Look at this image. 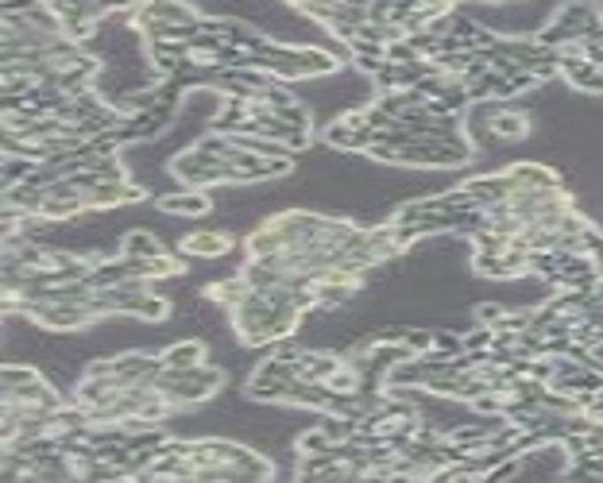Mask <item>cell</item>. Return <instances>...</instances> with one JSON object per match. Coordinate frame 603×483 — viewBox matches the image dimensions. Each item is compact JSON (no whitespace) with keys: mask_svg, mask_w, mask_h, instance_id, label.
<instances>
[{"mask_svg":"<svg viewBox=\"0 0 603 483\" xmlns=\"http://www.w3.org/2000/svg\"><path fill=\"white\" fill-rule=\"evenodd\" d=\"M0 406H12L19 414H55L62 406V394L27 363H4L0 368Z\"/></svg>","mask_w":603,"mask_h":483,"instance_id":"6da1fadb","label":"cell"},{"mask_svg":"<svg viewBox=\"0 0 603 483\" xmlns=\"http://www.w3.org/2000/svg\"><path fill=\"white\" fill-rule=\"evenodd\" d=\"M603 31V8L596 0H565L560 8H553V16L545 19V27L537 31V39L545 47H568L576 39H588Z\"/></svg>","mask_w":603,"mask_h":483,"instance_id":"7a4b0ae2","label":"cell"},{"mask_svg":"<svg viewBox=\"0 0 603 483\" xmlns=\"http://www.w3.org/2000/svg\"><path fill=\"white\" fill-rule=\"evenodd\" d=\"M232 248H236V236L225 229L189 232V236H182V244H178V252H182L186 260H217V255H228Z\"/></svg>","mask_w":603,"mask_h":483,"instance_id":"3957f363","label":"cell"},{"mask_svg":"<svg viewBox=\"0 0 603 483\" xmlns=\"http://www.w3.org/2000/svg\"><path fill=\"white\" fill-rule=\"evenodd\" d=\"M155 206L163 213H174V217H205V213L213 209V198H209V190L186 186L182 193H163V198H155Z\"/></svg>","mask_w":603,"mask_h":483,"instance_id":"277c9868","label":"cell"},{"mask_svg":"<svg viewBox=\"0 0 603 483\" xmlns=\"http://www.w3.org/2000/svg\"><path fill=\"white\" fill-rule=\"evenodd\" d=\"M488 132L506 139V144H514V139H526L530 136V116L518 113V109H495L488 116Z\"/></svg>","mask_w":603,"mask_h":483,"instance_id":"5b68a950","label":"cell"},{"mask_svg":"<svg viewBox=\"0 0 603 483\" xmlns=\"http://www.w3.org/2000/svg\"><path fill=\"white\" fill-rule=\"evenodd\" d=\"M120 252L132 255V260H158V255H166V244L147 229H132V232H124Z\"/></svg>","mask_w":603,"mask_h":483,"instance_id":"8992f818","label":"cell"},{"mask_svg":"<svg viewBox=\"0 0 603 483\" xmlns=\"http://www.w3.org/2000/svg\"><path fill=\"white\" fill-rule=\"evenodd\" d=\"M248 278L244 275H232V278H220V283H209L205 286V298H209V302H217V306H225V309H232V306H236L240 302V298H244L248 294Z\"/></svg>","mask_w":603,"mask_h":483,"instance_id":"52a82bcc","label":"cell"},{"mask_svg":"<svg viewBox=\"0 0 603 483\" xmlns=\"http://www.w3.org/2000/svg\"><path fill=\"white\" fill-rule=\"evenodd\" d=\"M163 360L166 368H197V363H205V345L201 340H178V345L163 348Z\"/></svg>","mask_w":603,"mask_h":483,"instance_id":"ba28073f","label":"cell"},{"mask_svg":"<svg viewBox=\"0 0 603 483\" xmlns=\"http://www.w3.org/2000/svg\"><path fill=\"white\" fill-rule=\"evenodd\" d=\"M333 445H336V441H333L329 433H325L321 425H317V429H310V433H302V437H298V453H329Z\"/></svg>","mask_w":603,"mask_h":483,"instance_id":"9c48e42d","label":"cell"},{"mask_svg":"<svg viewBox=\"0 0 603 483\" xmlns=\"http://www.w3.org/2000/svg\"><path fill=\"white\" fill-rule=\"evenodd\" d=\"M433 348L445 352V356H457V352H464V337H457V332H433Z\"/></svg>","mask_w":603,"mask_h":483,"instance_id":"30bf717a","label":"cell"},{"mask_svg":"<svg viewBox=\"0 0 603 483\" xmlns=\"http://www.w3.org/2000/svg\"><path fill=\"white\" fill-rule=\"evenodd\" d=\"M506 314L503 306H491V302H483V306H475V321H483V325H495Z\"/></svg>","mask_w":603,"mask_h":483,"instance_id":"8fae6325","label":"cell"}]
</instances>
